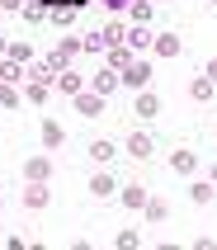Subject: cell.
Wrapping results in <instances>:
<instances>
[{"mask_svg": "<svg viewBox=\"0 0 217 250\" xmlns=\"http://www.w3.org/2000/svg\"><path fill=\"white\" fill-rule=\"evenodd\" d=\"M128 156L147 166L151 156H156V142H151V132H132V137H128Z\"/></svg>", "mask_w": 217, "mask_h": 250, "instance_id": "obj_1", "label": "cell"}, {"mask_svg": "<svg viewBox=\"0 0 217 250\" xmlns=\"http://www.w3.org/2000/svg\"><path fill=\"white\" fill-rule=\"evenodd\" d=\"M47 5H52V14H47L52 24H71V19L85 10V0H47Z\"/></svg>", "mask_w": 217, "mask_h": 250, "instance_id": "obj_2", "label": "cell"}, {"mask_svg": "<svg viewBox=\"0 0 217 250\" xmlns=\"http://www.w3.org/2000/svg\"><path fill=\"white\" fill-rule=\"evenodd\" d=\"M147 81H151V62H128V66H123V85L147 90Z\"/></svg>", "mask_w": 217, "mask_h": 250, "instance_id": "obj_3", "label": "cell"}, {"mask_svg": "<svg viewBox=\"0 0 217 250\" xmlns=\"http://www.w3.org/2000/svg\"><path fill=\"white\" fill-rule=\"evenodd\" d=\"M57 90H62V95H81V90H85V76H81V71H76V66H66V71H57Z\"/></svg>", "mask_w": 217, "mask_h": 250, "instance_id": "obj_4", "label": "cell"}, {"mask_svg": "<svg viewBox=\"0 0 217 250\" xmlns=\"http://www.w3.org/2000/svg\"><path fill=\"white\" fill-rule=\"evenodd\" d=\"M47 180H28L24 184V208H47Z\"/></svg>", "mask_w": 217, "mask_h": 250, "instance_id": "obj_5", "label": "cell"}, {"mask_svg": "<svg viewBox=\"0 0 217 250\" xmlns=\"http://www.w3.org/2000/svg\"><path fill=\"white\" fill-rule=\"evenodd\" d=\"M170 166H175V175H194V170H198V151H189V146H179V151L170 156Z\"/></svg>", "mask_w": 217, "mask_h": 250, "instance_id": "obj_6", "label": "cell"}, {"mask_svg": "<svg viewBox=\"0 0 217 250\" xmlns=\"http://www.w3.org/2000/svg\"><path fill=\"white\" fill-rule=\"evenodd\" d=\"M118 85H123V76H118V71H113V66H104V71H99V76H95V95H113V90H118Z\"/></svg>", "mask_w": 217, "mask_h": 250, "instance_id": "obj_7", "label": "cell"}, {"mask_svg": "<svg viewBox=\"0 0 217 250\" xmlns=\"http://www.w3.org/2000/svg\"><path fill=\"white\" fill-rule=\"evenodd\" d=\"M156 113H161V99L151 90H137V118H156Z\"/></svg>", "mask_w": 217, "mask_h": 250, "instance_id": "obj_8", "label": "cell"}, {"mask_svg": "<svg viewBox=\"0 0 217 250\" xmlns=\"http://www.w3.org/2000/svg\"><path fill=\"white\" fill-rule=\"evenodd\" d=\"M151 42H156V38H151L147 24H132V28H128V47H132V52H142V47H151Z\"/></svg>", "mask_w": 217, "mask_h": 250, "instance_id": "obj_9", "label": "cell"}, {"mask_svg": "<svg viewBox=\"0 0 217 250\" xmlns=\"http://www.w3.org/2000/svg\"><path fill=\"white\" fill-rule=\"evenodd\" d=\"M151 47H156V57H179V47H184V42H179V33H161Z\"/></svg>", "mask_w": 217, "mask_h": 250, "instance_id": "obj_10", "label": "cell"}, {"mask_svg": "<svg viewBox=\"0 0 217 250\" xmlns=\"http://www.w3.org/2000/svg\"><path fill=\"white\" fill-rule=\"evenodd\" d=\"M47 175H52V161H47V156H33L24 166V180H47Z\"/></svg>", "mask_w": 217, "mask_h": 250, "instance_id": "obj_11", "label": "cell"}, {"mask_svg": "<svg viewBox=\"0 0 217 250\" xmlns=\"http://www.w3.org/2000/svg\"><path fill=\"white\" fill-rule=\"evenodd\" d=\"M113 156H118V146H113V142H90V161H99V166H108V161H113Z\"/></svg>", "mask_w": 217, "mask_h": 250, "instance_id": "obj_12", "label": "cell"}, {"mask_svg": "<svg viewBox=\"0 0 217 250\" xmlns=\"http://www.w3.org/2000/svg\"><path fill=\"white\" fill-rule=\"evenodd\" d=\"M90 194H95V198H113V194H118L113 175H95V180H90Z\"/></svg>", "mask_w": 217, "mask_h": 250, "instance_id": "obj_13", "label": "cell"}, {"mask_svg": "<svg viewBox=\"0 0 217 250\" xmlns=\"http://www.w3.org/2000/svg\"><path fill=\"white\" fill-rule=\"evenodd\" d=\"M19 14H24V24H43V19H47L52 10H47V0H33V5H24Z\"/></svg>", "mask_w": 217, "mask_h": 250, "instance_id": "obj_14", "label": "cell"}, {"mask_svg": "<svg viewBox=\"0 0 217 250\" xmlns=\"http://www.w3.org/2000/svg\"><path fill=\"white\" fill-rule=\"evenodd\" d=\"M147 189H142V184H128V189H123V203H128V208H147Z\"/></svg>", "mask_w": 217, "mask_h": 250, "instance_id": "obj_15", "label": "cell"}, {"mask_svg": "<svg viewBox=\"0 0 217 250\" xmlns=\"http://www.w3.org/2000/svg\"><path fill=\"white\" fill-rule=\"evenodd\" d=\"M128 62H132V47H128V42H118V47H108V66H113V71H123Z\"/></svg>", "mask_w": 217, "mask_h": 250, "instance_id": "obj_16", "label": "cell"}, {"mask_svg": "<svg viewBox=\"0 0 217 250\" xmlns=\"http://www.w3.org/2000/svg\"><path fill=\"white\" fill-rule=\"evenodd\" d=\"M213 90H217V85H213V81H208V76H198V81H194V85H189V95H194V99H198V104H208V99H213Z\"/></svg>", "mask_w": 217, "mask_h": 250, "instance_id": "obj_17", "label": "cell"}, {"mask_svg": "<svg viewBox=\"0 0 217 250\" xmlns=\"http://www.w3.org/2000/svg\"><path fill=\"white\" fill-rule=\"evenodd\" d=\"M76 104H81V113H85V118H95V113L104 109V95H76Z\"/></svg>", "mask_w": 217, "mask_h": 250, "instance_id": "obj_18", "label": "cell"}, {"mask_svg": "<svg viewBox=\"0 0 217 250\" xmlns=\"http://www.w3.org/2000/svg\"><path fill=\"white\" fill-rule=\"evenodd\" d=\"M62 142H66L62 123H43V146H62Z\"/></svg>", "mask_w": 217, "mask_h": 250, "instance_id": "obj_19", "label": "cell"}, {"mask_svg": "<svg viewBox=\"0 0 217 250\" xmlns=\"http://www.w3.org/2000/svg\"><path fill=\"white\" fill-rule=\"evenodd\" d=\"M118 42H128V24H108L104 28V47H118Z\"/></svg>", "mask_w": 217, "mask_h": 250, "instance_id": "obj_20", "label": "cell"}, {"mask_svg": "<svg viewBox=\"0 0 217 250\" xmlns=\"http://www.w3.org/2000/svg\"><path fill=\"white\" fill-rule=\"evenodd\" d=\"M151 14H156V5H147V0H132V24H151Z\"/></svg>", "mask_w": 217, "mask_h": 250, "instance_id": "obj_21", "label": "cell"}, {"mask_svg": "<svg viewBox=\"0 0 217 250\" xmlns=\"http://www.w3.org/2000/svg\"><path fill=\"white\" fill-rule=\"evenodd\" d=\"M81 52H104V28H99V33H85V38H81Z\"/></svg>", "mask_w": 217, "mask_h": 250, "instance_id": "obj_22", "label": "cell"}, {"mask_svg": "<svg viewBox=\"0 0 217 250\" xmlns=\"http://www.w3.org/2000/svg\"><path fill=\"white\" fill-rule=\"evenodd\" d=\"M189 198H194V203H213V184H208V180H198V184L189 189Z\"/></svg>", "mask_w": 217, "mask_h": 250, "instance_id": "obj_23", "label": "cell"}, {"mask_svg": "<svg viewBox=\"0 0 217 250\" xmlns=\"http://www.w3.org/2000/svg\"><path fill=\"white\" fill-rule=\"evenodd\" d=\"M0 104H5V109H10V104H19V90H14L10 81H0Z\"/></svg>", "mask_w": 217, "mask_h": 250, "instance_id": "obj_24", "label": "cell"}, {"mask_svg": "<svg viewBox=\"0 0 217 250\" xmlns=\"http://www.w3.org/2000/svg\"><path fill=\"white\" fill-rule=\"evenodd\" d=\"M0 81H19V62H14V57H10V62H0Z\"/></svg>", "mask_w": 217, "mask_h": 250, "instance_id": "obj_25", "label": "cell"}, {"mask_svg": "<svg viewBox=\"0 0 217 250\" xmlns=\"http://www.w3.org/2000/svg\"><path fill=\"white\" fill-rule=\"evenodd\" d=\"M10 57H14V62H28V57H33V47H28V42H10Z\"/></svg>", "mask_w": 217, "mask_h": 250, "instance_id": "obj_26", "label": "cell"}, {"mask_svg": "<svg viewBox=\"0 0 217 250\" xmlns=\"http://www.w3.org/2000/svg\"><path fill=\"white\" fill-rule=\"evenodd\" d=\"M118 246L132 250V246H142V236H137V231H118Z\"/></svg>", "mask_w": 217, "mask_h": 250, "instance_id": "obj_27", "label": "cell"}, {"mask_svg": "<svg viewBox=\"0 0 217 250\" xmlns=\"http://www.w3.org/2000/svg\"><path fill=\"white\" fill-rule=\"evenodd\" d=\"M47 99V85H28V104H43Z\"/></svg>", "mask_w": 217, "mask_h": 250, "instance_id": "obj_28", "label": "cell"}, {"mask_svg": "<svg viewBox=\"0 0 217 250\" xmlns=\"http://www.w3.org/2000/svg\"><path fill=\"white\" fill-rule=\"evenodd\" d=\"M147 212L156 217V222H161V217H165V203H161V198H147Z\"/></svg>", "mask_w": 217, "mask_h": 250, "instance_id": "obj_29", "label": "cell"}, {"mask_svg": "<svg viewBox=\"0 0 217 250\" xmlns=\"http://www.w3.org/2000/svg\"><path fill=\"white\" fill-rule=\"evenodd\" d=\"M99 5H104V10H128L132 0H99Z\"/></svg>", "mask_w": 217, "mask_h": 250, "instance_id": "obj_30", "label": "cell"}, {"mask_svg": "<svg viewBox=\"0 0 217 250\" xmlns=\"http://www.w3.org/2000/svg\"><path fill=\"white\" fill-rule=\"evenodd\" d=\"M203 76H208V81L217 85V62H208V66H203Z\"/></svg>", "mask_w": 217, "mask_h": 250, "instance_id": "obj_31", "label": "cell"}, {"mask_svg": "<svg viewBox=\"0 0 217 250\" xmlns=\"http://www.w3.org/2000/svg\"><path fill=\"white\" fill-rule=\"evenodd\" d=\"M0 10H24V0H0Z\"/></svg>", "mask_w": 217, "mask_h": 250, "instance_id": "obj_32", "label": "cell"}, {"mask_svg": "<svg viewBox=\"0 0 217 250\" xmlns=\"http://www.w3.org/2000/svg\"><path fill=\"white\" fill-rule=\"evenodd\" d=\"M5 52H10V38H5V33H0V57H5Z\"/></svg>", "mask_w": 217, "mask_h": 250, "instance_id": "obj_33", "label": "cell"}, {"mask_svg": "<svg viewBox=\"0 0 217 250\" xmlns=\"http://www.w3.org/2000/svg\"><path fill=\"white\" fill-rule=\"evenodd\" d=\"M213 189H217V170H213Z\"/></svg>", "mask_w": 217, "mask_h": 250, "instance_id": "obj_34", "label": "cell"}, {"mask_svg": "<svg viewBox=\"0 0 217 250\" xmlns=\"http://www.w3.org/2000/svg\"><path fill=\"white\" fill-rule=\"evenodd\" d=\"M208 5H213V10H217V0H208Z\"/></svg>", "mask_w": 217, "mask_h": 250, "instance_id": "obj_35", "label": "cell"}, {"mask_svg": "<svg viewBox=\"0 0 217 250\" xmlns=\"http://www.w3.org/2000/svg\"><path fill=\"white\" fill-rule=\"evenodd\" d=\"M0 14H5V10H0Z\"/></svg>", "mask_w": 217, "mask_h": 250, "instance_id": "obj_36", "label": "cell"}]
</instances>
